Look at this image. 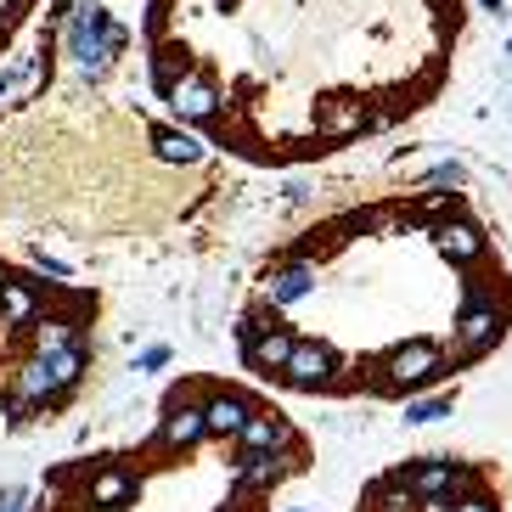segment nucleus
<instances>
[{
	"label": "nucleus",
	"mask_w": 512,
	"mask_h": 512,
	"mask_svg": "<svg viewBox=\"0 0 512 512\" xmlns=\"http://www.w3.org/2000/svg\"><path fill=\"white\" fill-rule=\"evenodd\" d=\"M417 214L428 220V231H434L439 220H445V214H456V186H451V192H428V197L417 203Z\"/></svg>",
	"instance_id": "9b49d317"
},
{
	"label": "nucleus",
	"mask_w": 512,
	"mask_h": 512,
	"mask_svg": "<svg viewBox=\"0 0 512 512\" xmlns=\"http://www.w3.org/2000/svg\"><path fill=\"white\" fill-rule=\"evenodd\" d=\"M293 512H310V507H293Z\"/></svg>",
	"instance_id": "2eb2a0df"
},
{
	"label": "nucleus",
	"mask_w": 512,
	"mask_h": 512,
	"mask_svg": "<svg viewBox=\"0 0 512 512\" xmlns=\"http://www.w3.org/2000/svg\"><path fill=\"white\" fill-rule=\"evenodd\" d=\"M428 186H456V192H462V186H467V169L456 164V158H445V164L428 169Z\"/></svg>",
	"instance_id": "ddd939ff"
},
{
	"label": "nucleus",
	"mask_w": 512,
	"mask_h": 512,
	"mask_svg": "<svg viewBox=\"0 0 512 512\" xmlns=\"http://www.w3.org/2000/svg\"><path fill=\"white\" fill-rule=\"evenodd\" d=\"M501 332H507V310H501L496 293H473V299L462 304V316H456V332H451V361H479L484 349L501 344Z\"/></svg>",
	"instance_id": "7ed1b4c3"
},
{
	"label": "nucleus",
	"mask_w": 512,
	"mask_h": 512,
	"mask_svg": "<svg viewBox=\"0 0 512 512\" xmlns=\"http://www.w3.org/2000/svg\"><path fill=\"white\" fill-rule=\"evenodd\" d=\"M400 226H406V209L383 203V209H361V214H355V220H349V237H394Z\"/></svg>",
	"instance_id": "1a4fd4ad"
},
{
	"label": "nucleus",
	"mask_w": 512,
	"mask_h": 512,
	"mask_svg": "<svg viewBox=\"0 0 512 512\" xmlns=\"http://www.w3.org/2000/svg\"><path fill=\"white\" fill-rule=\"evenodd\" d=\"M439 377H445V349L428 344V338L394 344L377 361V389H422V383H439Z\"/></svg>",
	"instance_id": "20e7f679"
},
{
	"label": "nucleus",
	"mask_w": 512,
	"mask_h": 512,
	"mask_svg": "<svg viewBox=\"0 0 512 512\" xmlns=\"http://www.w3.org/2000/svg\"><path fill=\"white\" fill-rule=\"evenodd\" d=\"M445 512H501V507H496V496H484L479 484H473V490L451 496V507H445Z\"/></svg>",
	"instance_id": "f8f14e48"
},
{
	"label": "nucleus",
	"mask_w": 512,
	"mask_h": 512,
	"mask_svg": "<svg viewBox=\"0 0 512 512\" xmlns=\"http://www.w3.org/2000/svg\"><path fill=\"white\" fill-rule=\"evenodd\" d=\"M417 507H422V501L411 496L406 473H394V479H383V484L366 490V512H417Z\"/></svg>",
	"instance_id": "6e6552de"
},
{
	"label": "nucleus",
	"mask_w": 512,
	"mask_h": 512,
	"mask_svg": "<svg viewBox=\"0 0 512 512\" xmlns=\"http://www.w3.org/2000/svg\"><path fill=\"white\" fill-rule=\"evenodd\" d=\"M406 484H411V496L417 501H451V496H462V490H473V473L467 467H456V462H445V456H428V462H417L406 473Z\"/></svg>",
	"instance_id": "39448f33"
},
{
	"label": "nucleus",
	"mask_w": 512,
	"mask_h": 512,
	"mask_svg": "<svg viewBox=\"0 0 512 512\" xmlns=\"http://www.w3.org/2000/svg\"><path fill=\"white\" fill-rule=\"evenodd\" d=\"M40 23V62L0 96V445L74 417L107 355V265L158 242L147 175L209 164L175 119L96 96Z\"/></svg>",
	"instance_id": "f257e3e1"
},
{
	"label": "nucleus",
	"mask_w": 512,
	"mask_h": 512,
	"mask_svg": "<svg viewBox=\"0 0 512 512\" xmlns=\"http://www.w3.org/2000/svg\"><path fill=\"white\" fill-rule=\"evenodd\" d=\"M507 51H512V46H507Z\"/></svg>",
	"instance_id": "dca6fc26"
},
{
	"label": "nucleus",
	"mask_w": 512,
	"mask_h": 512,
	"mask_svg": "<svg viewBox=\"0 0 512 512\" xmlns=\"http://www.w3.org/2000/svg\"><path fill=\"white\" fill-rule=\"evenodd\" d=\"M40 12H46V0H0V62L40 29Z\"/></svg>",
	"instance_id": "0eeeda50"
},
{
	"label": "nucleus",
	"mask_w": 512,
	"mask_h": 512,
	"mask_svg": "<svg viewBox=\"0 0 512 512\" xmlns=\"http://www.w3.org/2000/svg\"><path fill=\"white\" fill-rule=\"evenodd\" d=\"M434 248L451 259V265H479V259H484V231L473 226V220L445 214V220L434 226Z\"/></svg>",
	"instance_id": "423d86ee"
},
{
	"label": "nucleus",
	"mask_w": 512,
	"mask_h": 512,
	"mask_svg": "<svg viewBox=\"0 0 512 512\" xmlns=\"http://www.w3.org/2000/svg\"><path fill=\"white\" fill-rule=\"evenodd\" d=\"M451 411H456V394H428V400H411L406 406V422L411 428H428V422L451 417Z\"/></svg>",
	"instance_id": "9d476101"
},
{
	"label": "nucleus",
	"mask_w": 512,
	"mask_h": 512,
	"mask_svg": "<svg viewBox=\"0 0 512 512\" xmlns=\"http://www.w3.org/2000/svg\"><path fill=\"white\" fill-rule=\"evenodd\" d=\"M479 6H484L490 17H501V12H507V0H479Z\"/></svg>",
	"instance_id": "4468645a"
},
{
	"label": "nucleus",
	"mask_w": 512,
	"mask_h": 512,
	"mask_svg": "<svg viewBox=\"0 0 512 512\" xmlns=\"http://www.w3.org/2000/svg\"><path fill=\"white\" fill-rule=\"evenodd\" d=\"M203 394V377H181L136 439L51 462L17 512H181L197 456L209 451L214 434H226L209 422ZM293 473H304V439L287 451H254L226 490H214L192 512H271V496Z\"/></svg>",
	"instance_id": "f03ea898"
}]
</instances>
